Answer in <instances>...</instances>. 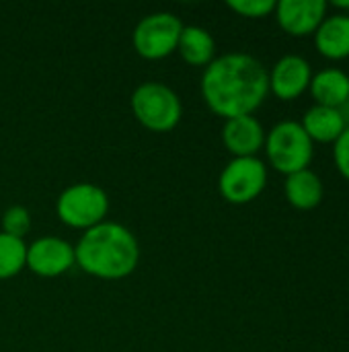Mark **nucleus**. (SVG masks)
Masks as SVG:
<instances>
[{"mask_svg":"<svg viewBox=\"0 0 349 352\" xmlns=\"http://www.w3.org/2000/svg\"><path fill=\"white\" fill-rule=\"evenodd\" d=\"M269 95L267 68L251 54L216 56L204 70L202 97L220 118L253 116Z\"/></svg>","mask_w":349,"mask_h":352,"instance_id":"f257e3e1","label":"nucleus"},{"mask_svg":"<svg viewBox=\"0 0 349 352\" xmlns=\"http://www.w3.org/2000/svg\"><path fill=\"white\" fill-rule=\"evenodd\" d=\"M74 256L82 272L101 280H119L136 270L140 245L128 227L103 221L82 233L74 245Z\"/></svg>","mask_w":349,"mask_h":352,"instance_id":"f03ea898","label":"nucleus"},{"mask_svg":"<svg viewBox=\"0 0 349 352\" xmlns=\"http://www.w3.org/2000/svg\"><path fill=\"white\" fill-rule=\"evenodd\" d=\"M263 151L276 171L292 175L296 171L309 169L315 157V142L309 138L300 122L284 120L265 134Z\"/></svg>","mask_w":349,"mask_h":352,"instance_id":"7ed1b4c3","label":"nucleus"},{"mask_svg":"<svg viewBox=\"0 0 349 352\" xmlns=\"http://www.w3.org/2000/svg\"><path fill=\"white\" fill-rule=\"evenodd\" d=\"M136 120L150 132H171L179 126L183 116V105L179 95L156 80L142 82L136 87L130 99Z\"/></svg>","mask_w":349,"mask_h":352,"instance_id":"20e7f679","label":"nucleus"},{"mask_svg":"<svg viewBox=\"0 0 349 352\" xmlns=\"http://www.w3.org/2000/svg\"><path fill=\"white\" fill-rule=\"evenodd\" d=\"M56 212L60 221L72 229L88 231L101 225L109 212V198L105 190L95 184H74L68 186L56 202Z\"/></svg>","mask_w":349,"mask_h":352,"instance_id":"39448f33","label":"nucleus"},{"mask_svg":"<svg viewBox=\"0 0 349 352\" xmlns=\"http://www.w3.org/2000/svg\"><path fill=\"white\" fill-rule=\"evenodd\" d=\"M267 186V165L259 157H232L220 173L218 190L230 204H249Z\"/></svg>","mask_w":349,"mask_h":352,"instance_id":"423d86ee","label":"nucleus"},{"mask_svg":"<svg viewBox=\"0 0 349 352\" xmlns=\"http://www.w3.org/2000/svg\"><path fill=\"white\" fill-rule=\"evenodd\" d=\"M183 27L173 12H152L136 25L132 35L134 50L146 60H163L177 52Z\"/></svg>","mask_w":349,"mask_h":352,"instance_id":"0eeeda50","label":"nucleus"},{"mask_svg":"<svg viewBox=\"0 0 349 352\" xmlns=\"http://www.w3.org/2000/svg\"><path fill=\"white\" fill-rule=\"evenodd\" d=\"M76 266L74 245L60 237H39L27 245V268L43 278H56Z\"/></svg>","mask_w":349,"mask_h":352,"instance_id":"6e6552de","label":"nucleus"},{"mask_svg":"<svg viewBox=\"0 0 349 352\" xmlns=\"http://www.w3.org/2000/svg\"><path fill=\"white\" fill-rule=\"evenodd\" d=\"M269 76V93H274L282 101H294L304 95L313 80V66L306 58L298 54L282 56L272 70Z\"/></svg>","mask_w":349,"mask_h":352,"instance_id":"1a4fd4ad","label":"nucleus"},{"mask_svg":"<svg viewBox=\"0 0 349 352\" xmlns=\"http://www.w3.org/2000/svg\"><path fill=\"white\" fill-rule=\"evenodd\" d=\"M329 4L325 0H280L276 2V21L292 37L315 35L327 16Z\"/></svg>","mask_w":349,"mask_h":352,"instance_id":"9d476101","label":"nucleus"},{"mask_svg":"<svg viewBox=\"0 0 349 352\" xmlns=\"http://www.w3.org/2000/svg\"><path fill=\"white\" fill-rule=\"evenodd\" d=\"M265 130L255 116L224 120L222 142L232 157H257L265 144Z\"/></svg>","mask_w":349,"mask_h":352,"instance_id":"9b49d317","label":"nucleus"},{"mask_svg":"<svg viewBox=\"0 0 349 352\" xmlns=\"http://www.w3.org/2000/svg\"><path fill=\"white\" fill-rule=\"evenodd\" d=\"M315 50L327 60L349 58V12L327 14L315 31Z\"/></svg>","mask_w":349,"mask_h":352,"instance_id":"f8f14e48","label":"nucleus"},{"mask_svg":"<svg viewBox=\"0 0 349 352\" xmlns=\"http://www.w3.org/2000/svg\"><path fill=\"white\" fill-rule=\"evenodd\" d=\"M300 126L304 128V132L313 142H321V144H333L348 128L339 109L325 107V105L309 107L300 120Z\"/></svg>","mask_w":349,"mask_h":352,"instance_id":"ddd939ff","label":"nucleus"},{"mask_svg":"<svg viewBox=\"0 0 349 352\" xmlns=\"http://www.w3.org/2000/svg\"><path fill=\"white\" fill-rule=\"evenodd\" d=\"M309 91L315 99V105L339 109L349 99V74L346 70L333 66L313 72Z\"/></svg>","mask_w":349,"mask_h":352,"instance_id":"4468645a","label":"nucleus"},{"mask_svg":"<svg viewBox=\"0 0 349 352\" xmlns=\"http://www.w3.org/2000/svg\"><path fill=\"white\" fill-rule=\"evenodd\" d=\"M284 194L286 200L298 208V210H313L323 202L325 196V186L319 173H315L311 167L296 171L292 175H286L284 182Z\"/></svg>","mask_w":349,"mask_h":352,"instance_id":"2eb2a0df","label":"nucleus"},{"mask_svg":"<svg viewBox=\"0 0 349 352\" xmlns=\"http://www.w3.org/2000/svg\"><path fill=\"white\" fill-rule=\"evenodd\" d=\"M177 52L189 66L206 68L216 58V41L208 29L197 25H187L181 31Z\"/></svg>","mask_w":349,"mask_h":352,"instance_id":"dca6fc26","label":"nucleus"},{"mask_svg":"<svg viewBox=\"0 0 349 352\" xmlns=\"http://www.w3.org/2000/svg\"><path fill=\"white\" fill-rule=\"evenodd\" d=\"M27 268V245L23 239L0 231V280H8Z\"/></svg>","mask_w":349,"mask_h":352,"instance_id":"f3484780","label":"nucleus"},{"mask_svg":"<svg viewBox=\"0 0 349 352\" xmlns=\"http://www.w3.org/2000/svg\"><path fill=\"white\" fill-rule=\"evenodd\" d=\"M31 231V212L25 206H10L2 214V233L23 239Z\"/></svg>","mask_w":349,"mask_h":352,"instance_id":"a211bd4d","label":"nucleus"},{"mask_svg":"<svg viewBox=\"0 0 349 352\" xmlns=\"http://www.w3.org/2000/svg\"><path fill=\"white\" fill-rule=\"evenodd\" d=\"M228 8L247 19H263L276 10L274 0H228Z\"/></svg>","mask_w":349,"mask_h":352,"instance_id":"6ab92c4d","label":"nucleus"},{"mask_svg":"<svg viewBox=\"0 0 349 352\" xmlns=\"http://www.w3.org/2000/svg\"><path fill=\"white\" fill-rule=\"evenodd\" d=\"M333 163L341 177L349 182V126L341 132V136L333 142Z\"/></svg>","mask_w":349,"mask_h":352,"instance_id":"aec40b11","label":"nucleus"},{"mask_svg":"<svg viewBox=\"0 0 349 352\" xmlns=\"http://www.w3.org/2000/svg\"><path fill=\"white\" fill-rule=\"evenodd\" d=\"M333 6H335V8H339V12H346V14H348L349 0H335V2H333Z\"/></svg>","mask_w":349,"mask_h":352,"instance_id":"412c9836","label":"nucleus"},{"mask_svg":"<svg viewBox=\"0 0 349 352\" xmlns=\"http://www.w3.org/2000/svg\"><path fill=\"white\" fill-rule=\"evenodd\" d=\"M339 113L344 116L346 124H348V126H349V99H348V101H346V103H344V105H341V107H339Z\"/></svg>","mask_w":349,"mask_h":352,"instance_id":"4be33fe9","label":"nucleus"}]
</instances>
